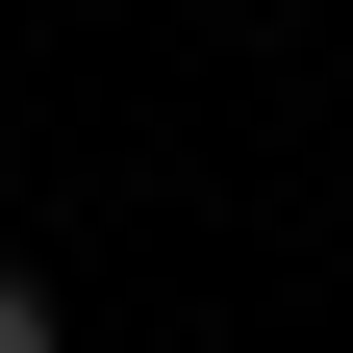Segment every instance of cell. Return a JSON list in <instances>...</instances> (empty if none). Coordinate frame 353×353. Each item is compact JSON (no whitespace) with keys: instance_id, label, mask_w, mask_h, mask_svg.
<instances>
[{"instance_id":"1","label":"cell","mask_w":353,"mask_h":353,"mask_svg":"<svg viewBox=\"0 0 353 353\" xmlns=\"http://www.w3.org/2000/svg\"><path fill=\"white\" fill-rule=\"evenodd\" d=\"M0 353H51V278H26V252H0Z\"/></svg>"}]
</instances>
